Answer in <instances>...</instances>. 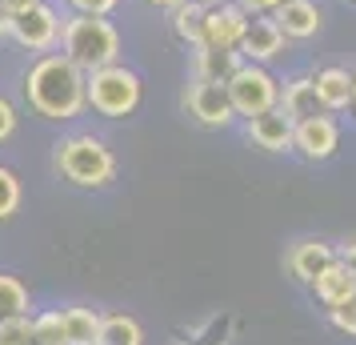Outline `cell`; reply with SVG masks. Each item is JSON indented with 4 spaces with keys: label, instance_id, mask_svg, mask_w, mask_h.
<instances>
[{
    "label": "cell",
    "instance_id": "1",
    "mask_svg": "<svg viewBox=\"0 0 356 345\" xmlns=\"http://www.w3.org/2000/svg\"><path fill=\"white\" fill-rule=\"evenodd\" d=\"M24 93L36 116L44 121H72L88 109V72H84L68 52H44L29 77Z\"/></svg>",
    "mask_w": 356,
    "mask_h": 345
},
{
    "label": "cell",
    "instance_id": "2",
    "mask_svg": "<svg viewBox=\"0 0 356 345\" xmlns=\"http://www.w3.org/2000/svg\"><path fill=\"white\" fill-rule=\"evenodd\" d=\"M60 52H68L84 72H97V68H104V65H116V61H120V29H116L108 17L72 13V17H65Z\"/></svg>",
    "mask_w": 356,
    "mask_h": 345
},
{
    "label": "cell",
    "instance_id": "3",
    "mask_svg": "<svg viewBox=\"0 0 356 345\" xmlns=\"http://www.w3.org/2000/svg\"><path fill=\"white\" fill-rule=\"evenodd\" d=\"M56 169H60L65 181L81 185V189H100V185L113 181L116 157L100 137L81 132V137H68V141L56 145Z\"/></svg>",
    "mask_w": 356,
    "mask_h": 345
},
{
    "label": "cell",
    "instance_id": "4",
    "mask_svg": "<svg viewBox=\"0 0 356 345\" xmlns=\"http://www.w3.org/2000/svg\"><path fill=\"white\" fill-rule=\"evenodd\" d=\"M145 97V84H140V72L129 65H104L97 72H88V109L100 116H132L136 105Z\"/></svg>",
    "mask_w": 356,
    "mask_h": 345
},
{
    "label": "cell",
    "instance_id": "5",
    "mask_svg": "<svg viewBox=\"0 0 356 345\" xmlns=\"http://www.w3.org/2000/svg\"><path fill=\"white\" fill-rule=\"evenodd\" d=\"M225 89H228V100H232L236 116H244V121L268 113V109H280V81L268 72V65L244 61L225 81Z\"/></svg>",
    "mask_w": 356,
    "mask_h": 345
},
{
    "label": "cell",
    "instance_id": "6",
    "mask_svg": "<svg viewBox=\"0 0 356 345\" xmlns=\"http://www.w3.org/2000/svg\"><path fill=\"white\" fill-rule=\"evenodd\" d=\"M60 33H65V17L52 8L49 0H40L36 8L13 17V40L29 52H52L60 45Z\"/></svg>",
    "mask_w": 356,
    "mask_h": 345
},
{
    "label": "cell",
    "instance_id": "7",
    "mask_svg": "<svg viewBox=\"0 0 356 345\" xmlns=\"http://www.w3.org/2000/svg\"><path fill=\"white\" fill-rule=\"evenodd\" d=\"M184 109L196 125L204 129H228L236 121V109L228 100L225 81H193L188 77V89H184Z\"/></svg>",
    "mask_w": 356,
    "mask_h": 345
},
{
    "label": "cell",
    "instance_id": "8",
    "mask_svg": "<svg viewBox=\"0 0 356 345\" xmlns=\"http://www.w3.org/2000/svg\"><path fill=\"white\" fill-rule=\"evenodd\" d=\"M337 148H340V125L332 113L321 109L316 116L296 121V129H292V153H300L305 161H328Z\"/></svg>",
    "mask_w": 356,
    "mask_h": 345
},
{
    "label": "cell",
    "instance_id": "9",
    "mask_svg": "<svg viewBox=\"0 0 356 345\" xmlns=\"http://www.w3.org/2000/svg\"><path fill=\"white\" fill-rule=\"evenodd\" d=\"M248 20L252 17L244 13L236 0L209 8V17H204V45H209V49H236L241 52V40H244V33H248Z\"/></svg>",
    "mask_w": 356,
    "mask_h": 345
},
{
    "label": "cell",
    "instance_id": "10",
    "mask_svg": "<svg viewBox=\"0 0 356 345\" xmlns=\"http://www.w3.org/2000/svg\"><path fill=\"white\" fill-rule=\"evenodd\" d=\"M292 129H296V121L284 109H268V113L244 121V137L264 153H292Z\"/></svg>",
    "mask_w": 356,
    "mask_h": 345
},
{
    "label": "cell",
    "instance_id": "11",
    "mask_svg": "<svg viewBox=\"0 0 356 345\" xmlns=\"http://www.w3.org/2000/svg\"><path fill=\"white\" fill-rule=\"evenodd\" d=\"M284 45H289V36H284V29L273 17H252L248 20V33L241 40V56L252 61V65H273L276 56L284 52Z\"/></svg>",
    "mask_w": 356,
    "mask_h": 345
},
{
    "label": "cell",
    "instance_id": "12",
    "mask_svg": "<svg viewBox=\"0 0 356 345\" xmlns=\"http://www.w3.org/2000/svg\"><path fill=\"white\" fill-rule=\"evenodd\" d=\"M312 77H316V97H321V109H324V113H344V109H353V97H356V68L324 65V68H316Z\"/></svg>",
    "mask_w": 356,
    "mask_h": 345
},
{
    "label": "cell",
    "instance_id": "13",
    "mask_svg": "<svg viewBox=\"0 0 356 345\" xmlns=\"http://www.w3.org/2000/svg\"><path fill=\"white\" fill-rule=\"evenodd\" d=\"M340 253L328 241H316V237H305V241H296V245L289 249V257H284V265H289V273L296 281H305V285H312V281L321 277L328 265L337 261Z\"/></svg>",
    "mask_w": 356,
    "mask_h": 345
},
{
    "label": "cell",
    "instance_id": "14",
    "mask_svg": "<svg viewBox=\"0 0 356 345\" xmlns=\"http://www.w3.org/2000/svg\"><path fill=\"white\" fill-rule=\"evenodd\" d=\"M273 20L284 29L289 40H312L324 33V8L316 0H289L273 13Z\"/></svg>",
    "mask_w": 356,
    "mask_h": 345
},
{
    "label": "cell",
    "instance_id": "15",
    "mask_svg": "<svg viewBox=\"0 0 356 345\" xmlns=\"http://www.w3.org/2000/svg\"><path fill=\"white\" fill-rule=\"evenodd\" d=\"M312 289H316V297H321V305L328 313L344 309V305H353V301H356V273L337 257V261L328 265L321 277L312 281Z\"/></svg>",
    "mask_w": 356,
    "mask_h": 345
},
{
    "label": "cell",
    "instance_id": "16",
    "mask_svg": "<svg viewBox=\"0 0 356 345\" xmlns=\"http://www.w3.org/2000/svg\"><path fill=\"white\" fill-rule=\"evenodd\" d=\"M280 109L292 121H305V116L321 113V97H316V77L312 72H296L289 81H280Z\"/></svg>",
    "mask_w": 356,
    "mask_h": 345
},
{
    "label": "cell",
    "instance_id": "17",
    "mask_svg": "<svg viewBox=\"0 0 356 345\" xmlns=\"http://www.w3.org/2000/svg\"><path fill=\"white\" fill-rule=\"evenodd\" d=\"M241 65H244V56L236 49H209V45H200V49H193L188 72H193V81H228Z\"/></svg>",
    "mask_w": 356,
    "mask_h": 345
},
{
    "label": "cell",
    "instance_id": "18",
    "mask_svg": "<svg viewBox=\"0 0 356 345\" xmlns=\"http://www.w3.org/2000/svg\"><path fill=\"white\" fill-rule=\"evenodd\" d=\"M172 33L188 45V49H200L204 45V17H209V8L200 4V0H184V4H177L172 13Z\"/></svg>",
    "mask_w": 356,
    "mask_h": 345
},
{
    "label": "cell",
    "instance_id": "19",
    "mask_svg": "<svg viewBox=\"0 0 356 345\" xmlns=\"http://www.w3.org/2000/svg\"><path fill=\"white\" fill-rule=\"evenodd\" d=\"M100 345H145V329L129 313H108L100 317Z\"/></svg>",
    "mask_w": 356,
    "mask_h": 345
},
{
    "label": "cell",
    "instance_id": "20",
    "mask_svg": "<svg viewBox=\"0 0 356 345\" xmlns=\"http://www.w3.org/2000/svg\"><path fill=\"white\" fill-rule=\"evenodd\" d=\"M60 321L68 345H100V317L92 309H65Z\"/></svg>",
    "mask_w": 356,
    "mask_h": 345
},
{
    "label": "cell",
    "instance_id": "21",
    "mask_svg": "<svg viewBox=\"0 0 356 345\" xmlns=\"http://www.w3.org/2000/svg\"><path fill=\"white\" fill-rule=\"evenodd\" d=\"M24 309H29V293H24V285H20L17 277H4V273H0V321L20 317Z\"/></svg>",
    "mask_w": 356,
    "mask_h": 345
},
{
    "label": "cell",
    "instance_id": "22",
    "mask_svg": "<svg viewBox=\"0 0 356 345\" xmlns=\"http://www.w3.org/2000/svg\"><path fill=\"white\" fill-rule=\"evenodd\" d=\"M0 345H40L36 342V321H29L24 313L0 321Z\"/></svg>",
    "mask_w": 356,
    "mask_h": 345
},
{
    "label": "cell",
    "instance_id": "23",
    "mask_svg": "<svg viewBox=\"0 0 356 345\" xmlns=\"http://www.w3.org/2000/svg\"><path fill=\"white\" fill-rule=\"evenodd\" d=\"M36 342L40 345H68L60 313H44V317H36Z\"/></svg>",
    "mask_w": 356,
    "mask_h": 345
},
{
    "label": "cell",
    "instance_id": "24",
    "mask_svg": "<svg viewBox=\"0 0 356 345\" xmlns=\"http://www.w3.org/2000/svg\"><path fill=\"white\" fill-rule=\"evenodd\" d=\"M17 205H20V181L0 164V221L17 213Z\"/></svg>",
    "mask_w": 356,
    "mask_h": 345
},
{
    "label": "cell",
    "instance_id": "25",
    "mask_svg": "<svg viewBox=\"0 0 356 345\" xmlns=\"http://www.w3.org/2000/svg\"><path fill=\"white\" fill-rule=\"evenodd\" d=\"M72 13H92V17H108L120 0H65Z\"/></svg>",
    "mask_w": 356,
    "mask_h": 345
},
{
    "label": "cell",
    "instance_id": "26",
    "mask_svg": "<svg viewBox=\"0 0 356 345\" xmlns=\"http://www.w3.org/2000/svg\"><path fill=\"white\" fill-rule=\"evenodd\" d=\"M236 4H241L248 17H273L276 8H280V4H289V0H236Z\"/></svg>",
    "mask_w": 356,
    "mask_h": 345
},
{
    "label": "cell",
    "instance_id": "27",
    "mask_svg": "<svg viewBox=\"0 0 356 345\" xmlns=\"http://www.w3.org/2000/svg\"><path fill=\"white\" fill-rule=\"evenodd\" d=\"M332 325H337L340 333H353L356 337V301L344 305V309H332Z\"/></svg>",
    "mask_w": 356,
    "mask_h": 345
},
{
    "label": "cell",
    "instance_id": "28",
    "mask_svg": "<svg viewBox=\"0 0 356 345\" xmlns=\"http://www.w3.org/2000/svg\"><path fill=\"white\" fill-rule=\"evenodd\" d=\"M13 129H17V109L0 97V141H8V137H13Z\"/></svg>",
    "mask_w": 356,
    "mask_h": 345
},
{
    "label": "cell",
    "instance_id": "29",
    "mask_svg": "<svg viewBox=\"0 0 356 345\" xmlns=\"http://www.w3.org/2000/svg\"><path fill=\"white\" fill-rule=\"evenodd\" d=\"M40 0H0V8L8 13V17H17V13H29V8H36Z\"/></svg>",
    "mask_w": 356,
    "mask_h": 345
},
{
    "label": "cell",
    "instance_id": "30",
    "mask_svg": "<svg viewBox=\"0 0 356 345\" xmlns=\"http://www.w3.org/2000/svg\"><path fill=\"white\" fill-rule=\"evenodd\" d=\"M140 4H148V8H156V13H172L177 4H184V0H140Z\"/></svg>",
    "mask_w": 356,
    "mask_h": 345
},
{
    "label": "cell",
    "instance_id": "31",
    "mask_svg": "<svg viewBox=\"0 0 356 345\" xmlns=\"http://www.w3.org/2000/svg\"><path fill=\"white\" fill-rule=\"evenodd\" d=\"M340 261H344V265H348V269L356 273V241H348V245L340 249Z\"/></svg>",
    "mask_w": 356,
    "mask_h": 345
},
{
    "label": "cell",
    "instance_id": "32",
    "mask_svg": "<svg viewBox=\"0 0 356 345\" xmlns=\"http://www.w3.org/2000/svg\"><path fill=\"white\" fill-rule=\"evenodd\" d=\"M4 36H13V17L0 8V40H4Z\"/></svg>",
    "mask_w": 356,
    "mask_h": 345
},
{
    "label": "cell",
    "instance_id": "33",
    "mask_svg": "<svg viewBox=\"0 0 356 345\" xmlns=\"http://www.w3.org/2000/svg\"><path fill=\"white\" fill-rule=\"evenodd\" d=\"M204 8H216V4H232V0H200Z\"/></svg>",
    "mask_w": 356,
    "mask_h": 345
},
{
    "label": "cell",
    "instance_id": "34",
    "mask_svg": "<svg viewBox=\"0 0 356 345\" xmlns=\"http://www.w3.org/2000/svg\"><path fill=\"white\" fill-rule=\"evenodd\" d=\"M353 113H356V97H353Z\"/></svg>",
    "mask_w": 356,
    "mask_h": 345
},
{
    "label": "cell",
    "instance_id": "35",
    "mask_svg": "<svg viewBox=\"0 0 356 345\" xmlns=\"http://www.w3.org/2000/svg\"><path fill=\"white\" fill-rule=\"evenodd\" d=\"M353 4H356V0H353Z\"/></svg>",
    "mask_w": 356,
    "mask_h": 345
}]
</instances>
